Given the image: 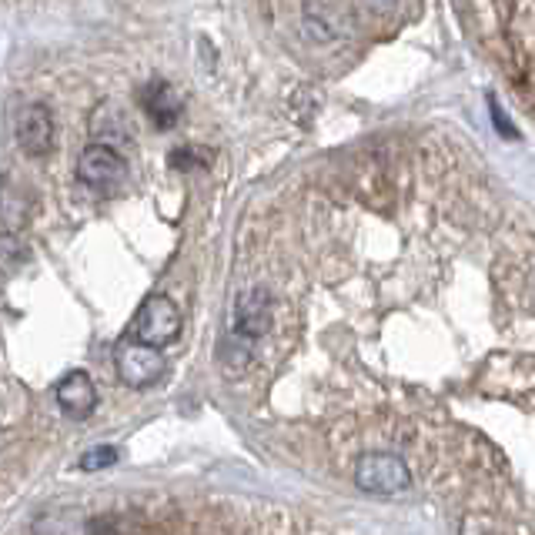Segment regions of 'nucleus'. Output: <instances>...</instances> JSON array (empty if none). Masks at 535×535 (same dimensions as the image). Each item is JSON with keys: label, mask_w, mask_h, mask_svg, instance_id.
I'll return each mask as SVG.
<instances>
[{"label": "nucleus", "mask_w": 535, "mask_h": 535, "mask_svg": "<svg viewBox=\"0 0 535 535\" xmlns=\"http://www.w3.org/2000/svg\"><path fill=\"white\" fill-rule=\"evenodd\" d=\"M178 335H181V311L164 295H151L131 321V338L151 348L171 345Z\"/></svg>", "instance_id": "1"}, {"label": "nucleus", "mask_w": 535, "mask_h": 535, "mask_svg": "<svg viewBox=\"0 0 535 535\" xmlns=\"http://www.w3.org/2000/svg\"><path fill=\"white\" fill-rule=\"evenodd\" d=\"M408 465L392 452H365L355 462V485L368 495H398L408 489Z\"/></svg>", "instance_id": "2"}, {"label": "nucleus", "mask_w": 535, "mask_h": 535, "mask_svg": "<svg viewBox=\"0 0 535 535\" xmlns=\"http://www.w3.org/2000/svg\"><path fill=\"white\" fill-rule=\"evenodd\" d=\"M77 178H81L91 191H114L121 188L128 178V161L121 158V151L107 148V144H87L77 158Z\"/></svg>", "instance_id": "3"}, {"label": "nucleus", "mask_w": 535, "mask_h": 535, "mask_svg": "<svg viewBox=\"0 0 535 535\" xmlns=\"http://www.w3.org/2000/svg\"><path fill=\"white\" fill-rule=\"evenodd\" d=\"M114 362H118V375L128 388H148L164 375V358L158 348L141 345V342H134V338L118 345Z\"/></svg>", "instance_id": "4"}, {"label": "nucleus", "mask_w": 535, "mask_h": 535, "mask_svg": "<svg viewBox=\"0 0 535 535\" xmlns=\"http://www.w3.org/2000/svg\"><path fill=\"white\" fill-rule=\"evenodd\" d=\"M271 328V298L268 291L248 288L241 291L235 301V311H231V335L245 338V342L255 345L258 338H265Z\"/></svg>", "instance_id": "5"}, {"label": "nucleus", "mask_w": 535, "mask_h": 535, "mask_svg": "<svg viewBox=\"0 0 535 535\" xmlns=\"http://www.w3.org/2000/svg\"><path fill=\"white\" fill-rule=\"evenodd\" d=\"M14 134H17V144H21V151L27 154V158H44V154L54 148V118H51V111H47L44 104L21 107L17 124H14Z\"/></svg>", "instance_id": "6"}, {"label": "nucleus", "mask_w": 535, "mask_h": 535, "mask_svg": "<svg viewBox=\"0 0 535 535\" xmlns=\"http://www.w3.org/2000/svg\"><path fill=\"white\" fill-rule=\"evenodd\" d=\"M305 27L311 41H338L345 34V11L342 0H305Z\"/></svg>", "instance_id": "7"}, {"label": "nucleus", "mask_w": 535, "mask_h": 535, "mask_svg": "<svg viewBox=\"0 0 535 535\" xmlns=\"http://www.w3.org/2000/svg\"><path fill=\"white\" fill-rule=\"evenodd\" d=\"M54 395H57V405H61V412L71 415V418H87L97 408V388H94V382L84 372L64 375Z\"/></svg>", "instance_id": "8"}, {"label": "nucleus", "mask_w": 535, "mask_h": 535, "mask_svg": "<svg viewBox=\"0 0 535 535\" xmlns=\"http://www.w3.org/2000/svg\"><path fill=\"white\" fill-rule=\"evenodd\" d=\"M141 107L144 114H151V121L158 124L161 131H171L174 124L181 121V97L171 84H148L141 91Z\"/></svg>", "instance_id": "9"}, {"label": "nucleus", "mask_w": 535, "mask_h": 535, "mask_svg": "<svg viewBox=\"0 0 535 535\" xmlns=\"http://www.w3.org/2000/svg\"><path fill=\"white\" fill-rule=\"evenodd\" d=\"M94 138L97 144H107V148L118 151V144L131 141V128L128 121H124L121 111H114V107H101V111L94 114Z\"/></svg>", "instance_id": "10"}, {"label": "nucleus", "mask_w": 535, "mask_h": 535, "mask_svg": "<svg viewBox=\"0 0 535 535\" xmlns=\"http://www.w3.org/2000/svg\"><path fill=\"white\" fill-rule=\"evenodd\" d=\"M218 362H221V372L228 378L241 375L251 365V342H245V338H238V335H228L218 348Z\"/></svg>", "instance_id": "11"}, {"label": "nucleus", "mask_w": 535, "mask_h": 535, "mask_svg": "<svg viewBox=\"0 0 535 535\" xmlns=\"http://www.w3.org/2000/svg\"><path fill=\"white\" fill-rule=\"evenodd\" d=\"M27 255H31V251H27V245L17 235H11V231L0 235V271H4V275H14L27 261Z\"/></svg>", "instance_id": "12"}, {"label": "nucleus", "mask_w": 535, "mask_h": 535, "mask_svg": "<svg viewBox=\"0 0 535 535\" xmlns=\"http://www.w3.org/2000/svg\"><path fill=\"white\" fill-rule=\"evenodd\" d=\"M118 462V452L111 449V445H94V449H87L81 455V462H77V469L81 472H104L107 465Z\"/></svg>", "instance_id": "13"}, {"label": "nucleus", "mask_w": 535, "mask_h": 535, "mask_svg": "<svg viewBox=\"0 0 535 535\" xmlns=\"http://www.w3.org/2000/svg\"><path fill=\"white\" fill-rule=\"evenodd\" d=\"M208 161H211V154L201 151V148H178V151H171V168L174 171H194V168H204Z\"/></svg>", "instance_id": "14"}, {"label": "nucleus", "mask_w": 535, "mask_h": 535, "mask_svg": "<svg viewBox=\"0 0 535 535\" xmlns=\"http://www.w3.org/2000/svg\"><path fill=\"white\" fill-rule=\"evenodd\" d=\"M362 4H365L372 14H392V7L398 4V0H362Z\"/></svg>", "instance_id": "15"}, {"label": "nucleus", "mask_w": 535, "mask_h": 535, "mask_svg": "<svg viewBox=\"0 0 535 535\" xmlns=\"http://www.w3.org/2000/svg\"><path fill=\"white\" fill-rule=\"evenodd\" d=\"M492 118H495V124H499V131H502V134H515V131H512V124H505L502 111H499V104H495V101H492Z\"/></svg>", "instance_id": "16"}]
</instances>
